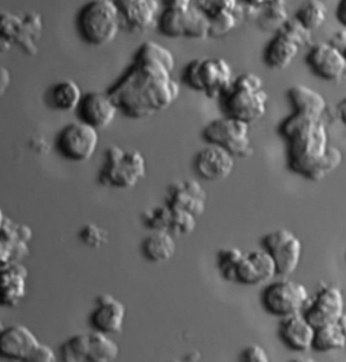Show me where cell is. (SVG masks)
<instances>
[{
    "label": "cell",
    "instance_id": "obj_1",
    "mask_svg": "<svg viewBox=\"0 0 346 362\" xmlns=\"http://www.w3.org/2000/svg\"><path fill=\"white\" fill-rule=\"evenodd\" d=\"M174 69L172 51L154 41L144 42L107 92L124 116L134 120L149 118L169 108L179 98L181 88L173 78Z\"/></svg>",
    "mask_w": 346,
    "mask_h": 362
},
{
    "label": "cell",
    "instance_id": "obj_2",
    "mask_svg": "<svg viewBox=\"0 0 346 362\" xmlns=\"http://www.w3.org/2000/svg\"><path fill=\"white\" fill-rule=\"evenodd\" d=\"M280 134L287 141L290 169L312 181H321L342 163V153L328 144L321 118L294 113L282 123Z\"/></svg>",
    "mask_w": 346,
    "mask_h": 362
},
{
    "label": "cell",
    "instance_id": "obj_3",
    "mask_svg": "<svg viewBox=\"0 0 346 362\" xmlns=\"http://www.w3.org/2000/svg\"><path fill=\"white\" fill-rule=\"evenodd\" d=\"M220 100L224 115L249 125L261 120L268 111V95L264 90L263 79L252 72L235 77Z\"/></svg>",
    "mask_w": 346,
    "mask_h": 362
},
{
    "label": "cell",
    "instance_id": "obj_4",
    "mask_svg": "<svg viewBox=\"0 0 346 362\" xmlns=\"http://www.w3.org/2000/svg\"><path fill=\"white\" fill-rule=\"evenodd\" d=\"M79 37L88 45H109L121 31L120 16L114 0H90L76 16Z\"/></svg>",
    "mask_w": 346,
    "mask_h": 362
},
{
    "label": "cell",
    "instance_id": "obj_5",
    "mask_svg": "<svg viewBox=\"0 0 346 362\" xmlns=\"http://www.w3.org/2000/svg\"><path fill=\"white\" fill-rule=\"evenodd\" d=\"M147 175L146 158L139 151H128L119 146L107 147L98 181L107 188L129 190Z\"/></svg>",
    "mask_w": 346,
    "mask_h": 362
},
{
    "label": "cell",
    "instance_id": "obj_6",
    "mask_svg": "<svg viewBox=\"0 0 346 362\" xmlns=\"http://www.w3.org/2000/svg\"><path fill=\"white\" fill-rule=\"evenodd\" d=\"M230 64L223 58H196L184 69V81L193 90L209 98H220L232 83Z\"/></svg>",
    "mask_w": 346,
    "mask_h": 362
},
{
    "label": "cell",
    "instance_id": "obj_7",
    "mask_svg": "<svg viewBox=\"0 0 346 362\" xmlns=\"http://www.w3.org/2000/svg\"><path fill=\"white\" fill-rule=\"evenodd\" d=\"M249 124L224 115L208 123L203 137L208 144L222 146L235 158H249L253 153Z\"/></svg>",
    "mask_w": 346,
    "mask_h": 362
},
{
    "label": "cell",
    "instance_id": "obj_8",
    "mask_svg": "<svg viewBox=\"0 0 346 362\" xmlns=\"http://www.w3.org/2000/svg\"><path fill=\"white\" fill-rule=\"evenodd\" d=\"M310 300L307 287L287 277L266 286L261 296L266 310L282 319L304 313Z\"/></svg>",
    "mask_w": 346,
    "mask_h": 362
},
{
    "label": "cell",
    "instance_id": "obj_9",
    "mask_svg": "<svg viewBox=\"0 0 346 362\" xmlns=\"http://www.w3.org/2000/svg\"><path fill=\"white\" fill-rule=\"evenodd\" d=\"M100 144V132L79 120L67 124L57 137V148L61 156L74 163L90 160Z\"/></svg>",
    "mask_w": 346,
    "mask_h": 362
},
{
    "label": "cell",
    "instance_id": "obj_10",
    "mask_svg": "<svg viewBox=\"0 0 346 362\" xmlns=\"http://www.w3.org/2000/svg\"><path fill=\"white\" fill-rule=\"evenodd\" d=\"M310 33L298 21L285 25L266 46L264 62L273 69H285L292 64Z\"/></svg>",
    "mask_w": 346,
    "mask_h": 362
},
{
    "label": "cell",
    "instance_id": "obj_11",
    "mask_svg": "<svg viewBox=\"0 0 346 362\" xmlns=\"http://www.w3.org/2000/svg\"><path fill=\"white\" fill-rule=\"evenodd\" d=\"M263 246L275 259L280 276H290L300 266L303 244L293 231L287 228L271 231L264 235Z\"/></svg>",
    "mask_w": 346,
    "mask_h": 362
},
{
    "label": "cell",
    "instance_id": "obj_12",
    "mask_svg": "<svg viewBox=\"0 0 346 362\" xmlns=\"http://www.w3.org/2000/svg\"><path fill=\"white\" fill-rule=\"evenodd\" d=\"M313 74L326 81H339L346 77V54L333 44L321 42L311 47L307 56Z\"/></svg>",
    "mask_w": 346,
    "mask_h": 362
},
{
    "label": "cell",
    "instance_id": "obj_13",
    "mask_svg": "<svg viewBox=\"0 0 346 362\" xmlns=\"http://www.w3.org/2000/svg\"><path fill=\"white\" fill-rule=\"evenodd\" d=\"M345 301L342 291L335 286H322L314 298L304 310L306 317L316 328L334 323L345 313Z\"/></svg>",
    "mask_w": 346,
    "mask_h": 362
},
{
    "label": "cell",
    "instance_id": "obj_14",
    "mask_svg": "<svg viewBox=\"0 0 346 362\" xmlns=\"http://www.w3.org/2000/svg\"><path fill=\"white\" fill-rule=\"evenodd\" d=\"M208 193L196 180L175 181L166 190L165 204L173 210H184L200 217L207 209Z\"/></svg>",
    "mask_w": 346,
    "mask_h": 362
},
{
    "label": "cell",
    "instance_id": "obj_15",
    "mask_svg": "<svg viewBox=\"0 0 346 362\" xmlns=\"http://www.w3.org/2000/svg\"><path fill=\"white\" fill-rule=\"evenodd\" d=\"M120 16L121 31L143 34L157 21L155 0H114Z\"/></svg>",
    "mask_w": 346,
    "mask_h": 362
},
{
    "label": "cell",
    "instance_id": "obj_16",
    "mask_svg": "<svg viewBox=\"0 0 346 362\" xmlns=\"http://www.w3.org/2000/svg\"><path fill=\"white\" fill-rule=\"evenodd\" d=\"M76 111L79 120L93 126L98 132L109 127L120 113L116 102L107 90L85 93Z\"/></svg>",
    "mask_w": 346,
    "mask_h": 362
},
{
    "label": "cell",
    "instance_id": "obj_17",
    "mask_svg": "<svg viewBox=\"0 0 346 362\" xmlns=\"http://www.w3.org/2000/svg\"><path fill=\"white\" fill-rule=\"evenodd\" d=\"M209 144L203 147L195 158L196 174L209 182L225 180L235 168V156L222 146Z\"/></svg>",
    "mask_w": 346,
    "mask_h": 362
},
{
    "label": "cell",
    "instance_id": "obj_18",
    "mask_svg": "<svg viewBox=\"0 0 346 362\" xmlns=\"http://www.w3.org/2000/svg\"><path fill=\"white\" fill-rule=\"evenodd\" d=\"M126 317L125 303L112 294L105 293L97 298V308L91 314L90 322L95 330L111 335L123 331Z\"/></svg>",
    "mask_w": 346,
    "mask_h": 362
},
{
    "label": "cell",
    "instance_id": "obj_19",
    "mask_svg": "<svg viewBox=\"0 0 346 362\" xmlns=\"http://www.w3.org/2000/svg\"><path fill=\"white\" fill-rule=\"evenodd\" d=\"M317 328L304 313L282 317L280 336L282 342L294 351L306 352L314 347Z\"/></svg>",
    "mask_w": 346,
    "mask_h": 362
},
{
    "label": "cell",
    "instance_id": "obj_20",
    "mask_svg": "<svg viewBox=\"0 0 346 362\" xmlns=\"http://www.w3.org/2000/svg\"><path fill=\"white\" fill-rule=\"evenodd\" d=\"M40 344L27 327L16 325L0 331V356L13 361H28Z\"/></svg>",
    "mask_w": 346,
    "mask_h": 362
},
{
    "label": "cell",
    "instance_id": "obj_21",
    "mask_svg": "<svg viewBox=\"0 0 346 362\" xmlns=\"http://www.w3.org/2000/svg\"><path fill=\"white\" fill-rule=\"evenodd\" d=\"M177 238L168 231H153L144 240L142 252L152 263H165L177 253Z\"/></svg>",
    "mask_w": 346,
    "mask_h": 362
},
{
    "label": "cell",
    "instance_id": "obj_22",
    "mask_svg": "<svg viewBox=\"0 0 346 362\" xmlns=\"http://www.w3.org/2000/svg\"><path fill=\"white\" fill-rule=\"evenodd\" d=\"M287 95L296 113L321 118L326 109V100L323 95L309 86H293L287 92Z\"/></svg>",
    "mask_w": 346,
    "mask_h": 362
},
{
    "label": "cell",
    "instance_id": "obj_23",
    "mask_svg": "<svg viewBox=\"0 0 346 362\" xmlns=\"http://www.w3.org/2000/svg\"><path fill=\"white\" fill-rule=\"evenodd\" d=\"M346 347V314L334 323L317 328L313 349L319 352L345 349Z\"/></svg>",
    "mask_w": 346,
    "mask_h": 362
},
{
    "label": "cell",
    "instance_id": "obj_24",
    "mask_svg": "<svg viewBox=\"0 0 346 362\" xmlns=\"http://www.w3.org/2000/svg\"><path fill=\"white\" fill-rule=\"evenodd\" d=\"M83 97L80 86L71 79L59 81L51 88V105L58 111H76Z\"/></svg>",
    "mask_w": 346,
    "mask_h": 362
},
{
    "label": "cell",
    "instance_id": "obj_25",
    "mask_svg": "<svg viewBox=\"0 0 346 362\" xmlns=\"http://www.w3.org/2000/svg\"><path fill=\"white\" fill-rule=\"evenodd\" d=\"M120 355V346L109 334L97 331L90 333L88 362H112Z\"/></svg>",
    "mask_w": 346,
    "mask_h": 362
},
{
    "label": "cell",
    "instance_id": "obj_26",
    "mask_svg": "<svg viewBox=\"0 0 346 362\" xmlns=\"http://www.w3.org/2000/svg\"><path fill=\"white\" fill-rule=\"evenodd\" d=\"M186 11L179 8H163L162 13L157 18L159 31L161 34L169 38L184 37Z\"/></svg>",
    "mask_w": 346,
    "mask_h": 362
},
{
    "label": "cell",
    "instance_id": "obj_27",
    "mask_svg": "<svg viewBox=\"0 0 346 362\" xmlns=\"http://www.w3.org/2000/svg\"><path fill=\"white\" fill-rule=\"evenodd\" d=\"M326 18L327 8L321 0H305L296 15V20L310 32L321 27Z\"/></svg>",
    "mask_w": 346,
    "mask_h": 362
},
{
    "label": "cell",
    "instance_id": "obj_28",
    "mask_svg": "<svg viewBox=\"0 0 346 362\" xmlns=\"http://www.w3.org/2000/svg\"><path fill=\"white\" fill-rule=\"evenodd\" d=\"M88 350L90 334H78L63 344L61 354L66 362H88Z\"/></svg>",
    "mask_w": 346,
    "mask_h": 362
},
{
    "label": "cell",
    "instance_id": "obj_29",
    "mask_svg": "<svg viewBox=\"0 0 346 362\" xmlns=\"http://www.w3.org/2000/svg\"><path fill=\"white\" fill-rule=\"evenodd\" d=\"M244 253L235 247H223L218 252V268L222 276L228 281L236 284L238 266L244 257Z\"/></svg>",
    "mask_w": 346,
    "mask_h": 362
},
{
    "label": "cell",
    "instance_id": "obj_30",
    "mask_svg": "<svg viewBox=\"0 0 346 362\" xmlns=\"http://www.w3.org/2000/svg\"><path fill=\"white\" fill-rule=\"evenodd\" d=\"M141 217L145 226L149 230L169 233L172 221V210L167 205L146 209Z\"/></svg>",
    "mask_w": 346,
    "mask_h": 362
},
{
    "label": "cell",
    "instance_id": "obj_31",
    "mask_svg": "<svg viewBox=\"0 0 346 362\" xmlns=\"http://www.w3.org/2000/svg\"><path fill=\"white\" fill-rule=\"evenodd\" d=\"M211 32V23L205 13L198 9L189 8L186 11V31L184 37L191 39H203Z\"/></svg>",
    "mask_w": 346,
    "mask_h": 362
},
{
    "label": "cell",
    "instance_id": "obj_32",
    "mask_svg": "<svg viewBox=\"0 0 346 362\" xmlns=\"http://www.w3.org/2000/svg\"><path fill=\"white\" fill-rule=\"evenodd\" d=\"M172 210V221L169 233L175 238L188 237L196 230V216L184 210Z\"/></svg>",
    "mask_w": 346,
    "mask_h": 362
},
{
    "label": "cell",
    "instance_id": "obj_33",
    "mask_svg": "<svg viewBox=\"0 0 346 362\" xmlns=\"http://www.w3.org/2000/svg\"><path fill=\"white\" fill-rule=\"evenodd\" d=\"M249 256L253 261L254 265L256 266L257 271H258L261 280H263V284L270 281L277 275H279L278 274L277 263H275V259L266 249L251 252L249 254Z\"/></svg>",
    "mask_w": 346,
    "mask_h": 362
},
{
    "label": "cell",
    "instance_id": "obj_34",
    "mask_svg": "<svg viewBox=\"0 0 346 362\" xmlns=\"http://www.w3.org/2000/svg\"><path fill=\"white\" fill-rule=\"evenodd\" d=\"M81 242L91 249H100L109 243V233L102 226L95 223H88L79 233Z\"/></svg>",
    "mask_w": 346,
    "mask_h": 362
},
{
    "label": "cell",
    "instance_id": "obj_35",
    "mask_svg": "<svg viewBox=\"0 0 346 362\" xmlns=\"http://www.w3.org/2000/svg\"><path fill=\"white\" fill-rule=\"evenodd\" d=\"M236 284H243V286H258L263 284L256 266L250 259L249 254L244 255L238 266Z\"/></svg>",
    "mask_w": 346,
    "mask_h": 362
},
{
    "label": "cell",
    "instance_id": "obj_36",
    "mask_svg": "<svg viewBox=\"0 0 346 362\" xmlns=\"http://www.w3.org/2000/svg\"><path fill=\"white\" fill-rule=\"evenodd\" d=\"M242 361L247 362H270V355L261 345H250L243 351Z\"/></svg>",
    "mask_w": 346,
    "mask_h": 362
},
{
    "label": "cell",
    "instance_id": "obj_37",
    "mask_svg": "<svg viewBox=\"0 0 346 362\" xmlns=\"http://www.w3.org/2000/svg\"><path fill=\"white\" fill-rule=\"evenodd\" d=\"M56 361L55 354L51 347L47 345L40 344L32 351L28 361L30 362H53Z\"/></svg>",
    "mask_w": 346,
    "mask_h": 362
},
{
    "label": "cell",
    "instance_id": "obj_38",
    "mask_svg": "<svg viewBox=\"0 0 346 362\" xmlns=\"http://www.w3.org/2000/svg\"><path fill=\"white\" fill-rule=\"evenodd\" d=\"M11 246L8 244V240L0 237V268H4L11 261Z\"/></svg>",
    "mask_w": 346,
    "mask_h": 362
},
{
    "label": "cell",
    "instance_id": "obj_39",
    "mask_svg": "<svg viewBox=\"0 0 346 362\" xmlns=\"http://www.w3.org/2000/svg\"><path fill=\"white\" fill-rule=\"evenodd\" d=\"M163 6L168 8H179L186 11L191 4V0H162Z\"/></svg>",
    "mask_w": 346,
    "mask_h": 362
},
{
    "label": "cell",
    "instance_id": "obj_40",
    "mask_svg": "<svg viewBox=\"0 0 346 362\" xmlns=\"http://www.w3.org/2000/svg\"><path fill=\"white\" fill-rule=\"evenodd\" d=\"M338 115L346 125V97L341 100L338 107Z\"/></svg>",
    "mask_w": 346,
    "mask_h": 362
},
{
    "label": "cell",
    "instance_id": "obj_41",
    "mask_svg": "<svg viewBox=\"0 0 346 362\" xmlns=\"http://www.w3.org/2000/svg\"><path fill=\"white\" fill-rule=\"evenodd\" d=\"M4 212H2L1 207H0V233H1L2 230H4Z\"/></svg>",
    "mask_w": 346,
    "mask_h": 362
},
{
    "label": "cell",
    "instance_id": "obj_42",
    "mask_svg": "<svg viewBox=\"0 0 346 362\" xmlns=\"http://www.w3.org/2000/svg\"><path fill=\"white\" fill-rule=\"evenodd\" d=\"M345 54H346V49H345Z\"/></svg>",
    "mask_w": 346,
    "mask_h": 362
}]
</instances>
